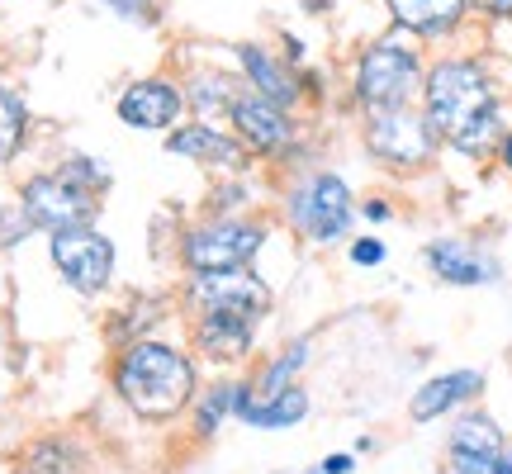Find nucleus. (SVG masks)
Instances as JSON below:
<instances>
[{
    "instance_id": "21",
    "label": "nucleus",
    "mask_w": 512,
    "mask_h": 474,
    "mask_svg": "<svg viewBox=\"0 0 512 474\" xmlns=\"http://www.w3.org/2000/svg\"><path fill=\"white\" fill-rule=\"evenodd\" d=\"M238 81L223 72H200L190 81V91H185V105H195L200 114H214V110H233V100H238Z\"/></svg>"
},
{
    "instance_id": "26",
    "label": "nucleus",
    "mask_w": 512,
    "mask_h": 474,
    "mask_svg": "<svg viewBox=\"0 0 512 474\" xmlns=\"http://www.w3.org/2000/svg\"><path fill=\"white\" fill-rule=\"evenodd\" d=\"M470 5L489 19H512V0H470Z\"/></svg>"
},
{
    "instance_id": "23",
    "label": "nucleus",
    "mask_w": 512,
    "mask_h": 474,
    "mask_svg": "<svg viewBox=\"0 0 512 474\" xmlns=\"http://www.w3.org/2000/svg\"><path fill=\"white\" fill-rule=\"evenodd\" d=\"M347 256H351V266H356V271H375V266H384V261H389V242H384V237H375V233L351 237Z\"/></svg>"
},
{
    "instance_id": "24",
    "label": "nucleus",
    "mask_w": 512,
    "mask_h": 474,
    "mask_svg": "<svg viewBox=\"0 0 512 474\" xmlns=\"http://www.w3.org/2000/svg\"><path fill=\"white\" fill-rule=\"evenodd\" d=\"M356 219L389 223V219H394V204H389V200H366V204H356Z\"/></svg>"
},
{
    "instance_id": "1",
    "label": "nucleus",
    "mask_w": 512,
    "mask_h": 474,
    "mask_svg": "<svg viewBox=\"0 0 512 474\" xmlns=\"http://www.w3.org/2000/svg\"><path fill=\"white\" fill-rule=\"evenodd\" d=\"M422 114L437 128L441 147H456L465 157H489L498 152L503 124V100L489 67L479 57H441L422 76Z\"/></svg>"
},
{
    "instance_id": "22",
    "label": "nucleus",
    "mask_w": 512,
    "mask_h": 474,
    "mask_svg": "<svg viewBox=\"0 0 512 474\" xmlns=\"http://www.w3.org/2000/svg\"><path fill=\"white\" fill-rule=\"evenodd\" d=\"M24 124H29V114H24V100H19L10 86H0V162H10L24 143Z\"/></svg>"
},
{
    "instance_id": "2",
    "label": "nucleus",
    "mask_w": 512,
    "mask_h": 474,
    "mask_svg": "<svg viewBox=\"0 0 512 474\" xmlns=\"http://www.w3.org/2000/svg\"><path fill=\"white\" fill-rule=\"evenodd\" d=\"M114 389L138 418H176L195 399V365L166 342H133L114 370Z\"/></svg>"
},
{
    "instance_id": "5",
    "label": "nucleus",
    "mask_w": 512,
    "mask_h": 474,
    "mask_svg": "<svg viewBox=\"0 0 512 474\" xmlns=\"http://www.w3.org/2000/svg\"><path fill=\"white\" fill-rule=\"evenodd\" d=\"M366 152L389 171H427L437 162L441 138L437 128L427 124V114L418 105H403V110H375L366 114Z\"/></svg>"
},
{
    "instance_id": "8",
    "label": "nucleus",
    "mask_w": 512,
    "mask_h": 474,
    "mask_svg": "<svg viewBox=\"0 0 512 474\" xmlns=\"http://www.w3.org/2000/svg\"><path fill=\"white\" fill-rule=\"evenodd\" d=\"M266 247V228L252 219H209L200 228L185 233V266L195 275H209V271H238L247 266L256 252Z\"/></svg>"
},
{
    "instance_id": "25",
    "label": "nucleus",
    "mask_w": 512,
    "mask_h": 474,
    "mask_svg": "<svg viewBox=\"0 0 512 474\" xmlns=\"http://www.w3.org/2000/svg\"><path fill=\"white\" fill-rule=\"evenodd\" d=\"M105 10H114L119 19H147V0H100Z\"/></svg>"
},
{
    "instance_id": "9",
    "label": "nucleus",
    "mask_w": 512,
    "mask_h": 474,
    "mask_svg": "<svg viewBox=\"0 0 512 474\" xmlns=\"http://www.w3.org/2000/svg\"><path fill=\"white\" fill-rule=\"evenodd\" d=\"M48 252H53L57 275H62L72 290L100 294L105 285H110V275H114V242L105 233H95V228H67V233H53Z\"/></svg>"
},
{
    "instance_id": "4",
    "label": "nucleus",
    "mask_w": 512,
    "mask_h": 474,
    "mask_svg": "<svg viewBox=\"0 0 512 474\" xmlns=\"http://www.w3.org/2000/svg\"><path fill=\"white\" fill-rule=\"evenodd\" d=\"M285 219H290L294 233H304L309 242L332 247V242L351 237V228H356V195H351V185L337 171H309L290 190Z\"/></svg>"
},
{
    "instance_id": "3",
    "label": "nucleus",
    "mask_w": 512,
    "mask_h": 474,
    "mask_svg": "<svg viewBox=\"0 0 512 474\" xmlns=\"http://www.w3.org/2000/svg\"><path fill=\"white\" fill-rule=\"evenodd\" d=\"M422 76H427V67H422L418 43L403 34H389L375 38L370 48H361L356 72H351V95L366 114L403 110L422 95Z\"/></svg>"
},
{
    "instance_id": "10",
    "label": "nucleus",
    "mask_w": 512,
    "mask_h": 474,
    "mask_svg": "<svg viewBox=\"0 0 512 474\" xmlns=\"http://www.w3.org/2000/svg\"><path fill=\"white\" fill-rule=\"evenodd\" d=\"M228 119H233L238 143L247 152H256V157H285L299 143V124L290 119V110H280L275 100H266V95H256V91H238Z\"/></svg>"
},
{
    "instance_id": "19",
    "label": "nucleus",
    "mask_w": 512,
    "mask_h": 474,
    "mask_svg": "<svg viewBox=\"0 0 512 474\" xmlns=\"http://www.w3.org/2000/svg\"><path fill=\"white\" fill-rule=\"evenodd\" d=\"M252 332L247 323H233V318H200L195 323V342H200L214 361H238L252 347Z\"/></svg>"
},
{
    "instance_id": "7",
    "label": "nucleus",
    "mask_w": 512,
    "mask_h": 474,
    "mask_svg": "<svg viewBox=\"0 0 512 474\" xmlns=\"http://www.w3.org/2000/svg\"><path fill=\"white\" fill-rule=\"evenodd\" d=\"M190 304H195L200 318H233V323L256 328L271 313V290L247 266H238V271H209L190 280Z\"/></svg>"
},
{
    "instance_id": "16",
    "label": "nucleus",
    "mask_w": 512,
    "mask_h": 474,
    "mask_svg": "<svg viewBox=\"0 0 512 474\" xmlns=\"http://www.w3.org/2000/svg\"><path fill=\"white\" fill-rule=\"evenodd\" d=\"M384 10L408 38H446L465 24L475 5L470 0H384Z\"/></svg>"
},
{
    "instance_id": "14",
    "label": "nucleus",
    "mask_w": 512,
    "mask_h": 474,
    "mask_svg": "<svg viewBox=\"0 0 512 474\" xmlns=\"http://www.w3.org/2000/svg\"><path fill=\"white\" fill-rule=\"evenodd\" d=\"M166 152H171V157H185V162H200V166H223V171H242V166H247V147L214 124L171 128V133H166Z\"/></svg>"
},
{
    "instance_id": "20",
    "label": "nucleus",
    "mask_w": 512,
    "mask_h": 474,
    "mask_svg": "<svg viewBox=\"0 0 512 474\" xmlns=\"http://www.w3.org/2000/svg\"><path fill=\"white\" fill-rule=\"evenodd\" d=\"M309 351L313 342L309 337H299V342H290V347L280 351L266 370H261V380L252 384V399H275V394H285V389H294V375L309 365Z\"/></svg>"
},
{
    "instance_id": "27",
    "label": "nucleus",
    "mask_w": 512,
    "mask_h": 474,
    "mask_svg": "<svg viewBox=\"0 0 512 474\" xmlns=\"http://www.w3.org/2000/svg\"><path fill=\"white\" fill-rule=\"evenodd\" d=\"M356 470V456H328L323 460V474H351Z\"/></svg>"
},
{
    "instance_id": "6",
    "label": "nucleus",
    "mask_w": 512,
    "mask_h": 474,
    "mask_svg": "<svg viewBox=\"0 0 512 474\" xmlns=\"http://www.w3.org/2000/svg\"><path fill=\"white\" fill-rule=\"evenodd\" d=\"M95 195H100V190L81 185L76 176H67V171H53V176H34V181L19 190V209H24L29 228L67 233V228H91L95 209H100Z\"/></svg>"
},
{
    "instance_id": "15",
    "label": "nucleus",
    "mask_w": 512,
    "mask_h": 474,
    "mask_svg": "<svg viewBox=\"0 0 512 474\" xmlns=\"http://www.w3.org/2000/svg\"><path fill=\"white\" fill-rule=\"evenodd\" d=\"M451 474H494L498 456H503V432L494 427V418L484 413H465L451 427Z\"/></svg>"
},
{
    "instance_id": "28",
    "label": "nucleus",
    "mask_w": 512,
    "mask_h": 474,
    "mask_svg": "<svg viewBox=\"0 0 512 474\" xmlns=\"http://www.w3.org/2000/svg\"><path fill=\"white\" fill-rule=\"evenodd\" d=\"M494 474H512V446H503V456H498Z\"/></svg>"
},
{
    "instance_id": "12",
    "label": "nucleus",
    "mask_w": 512,
    "mask_h": 474,
    "mask_svg": "<svg viewBox=\"0 0 512 474\" xmlns=\"http://www.w3.org/2000/svg\"><path fill=\"white\" fill-rule=\"evenodd\" d=\"M185 95L166 81V76H147V81H133L124 95H119V119L138 133H171L176 119H181Z\"/></svg>"
},
{
    "instance_id": "13",
    "label": "nucleus",
    "mask_w": 512,
    "mask_h": 474,
    "mask_svg": "<svg viewBox=\"0 0 512 474\" xmlns=\"http://www.w3.org/2000/svg\"><path fill=\"white\" fill-rule=\"evenodd\" d=\"M238 67H242V76H247V91L275 100L280 110H294V105L304 100L299 72H294L290 62H280L271 48H261V43H238Z\"/></svg>"
},
{
    "instance_id": "17",
    "label": "nucleus",
    "mask_w": 512,
    "mask_h": 474,
    "mask_svg": "<svg viewBox=\"0 0 512 474\" xmlns=\"http://www.w3.org/2000/svg\"><path fill=\"white\" fill-rule=\"evenodd\" d=\"M479 389H484V375H479V370H446V375L427 380L418 394H413L408 413H413V422H437V418H446V413H456L460 403H470Z\"/></svg>"
},
{
    "instance_id": "18",
    "label": "nucleus",
    "mask_w": 512,
    "mask_h": 474,
    "mask_svg": "<svg viewBox=\"0 0 512 474\" xmlns=\"http://www.w3.org/2000/svg\"><path fill=\"white\" fill-rule=\"evenodd\" d=\"M304 413H309V394L294 384V389H285V394H275V399H252L247 394V403H242L238 418L247 422V427H266V432H280V427H294V422H304Z\"/></svg>"
},
{
    "instance_id": "11",
    "label": "nucleus",
    "mask_w": 512,
    "mask_h": 474,
    "mask_svg": "<svg viewBox=\"0 0 512 474\" xmlns=\"http://www.w3.org/2000/svg\"><path fill=\"white\" fill-rule=\"evenodd\" d=\"M422 266L437 275L441 285H456V290H479V285L503 280V261L470 237H432L422 247Z\"/></svg>"
}]
</instances>
